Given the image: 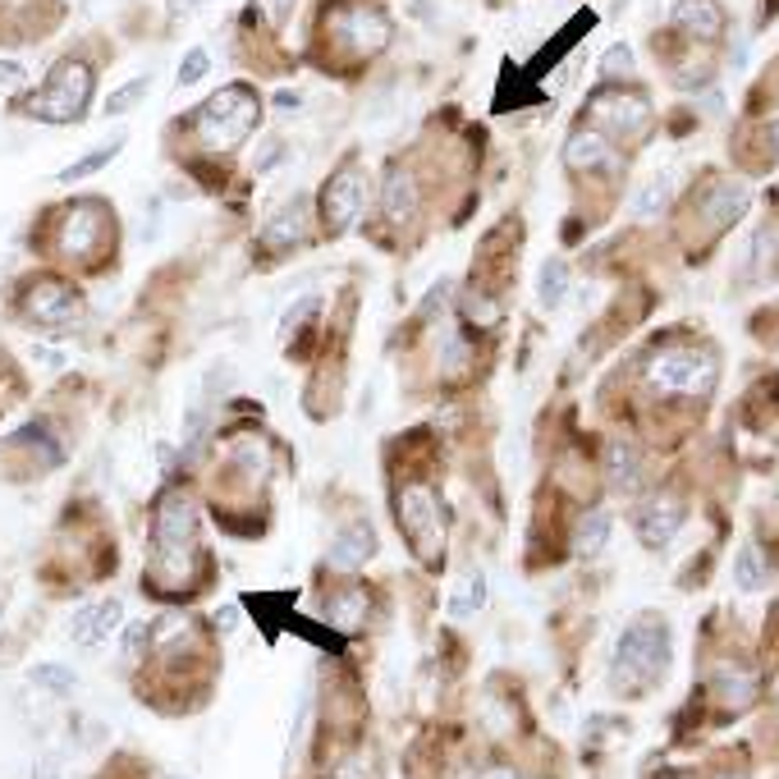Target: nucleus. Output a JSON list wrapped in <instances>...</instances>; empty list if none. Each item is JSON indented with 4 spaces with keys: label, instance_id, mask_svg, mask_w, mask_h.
I'll list each match as a JSON object with an SVG mask.
<instances>
[{
    "label": "nucleus",
    "instance_id": "1",
    "mask_svg": "<svg viewBox=\"0 0 779 779\" xmlns=\"http://www.w3.org/2000/svg\"><path fill=\"white\" fill-rule=\"evenodd\" d=\"M198 550V500L189 491H166L152 518V582L166 591L189 587Z\"/></svg>",
    "mask_w": 779,
    "mask_h": 779
},
{
    "label": "nucleus",
    "instance_id": "2",
    "mask_svg": "<svg viewBox=\"0 0 779 779\" xmlns=\"http://www.w3.org/2000/svg\"><path fill=\"white\" fill-rule=\"evenodd\" d=\"M665 665H670V623L660 615H638L633 623L623 628V638L615 647V660H610V683L619 692H633V688H651Z\"/></svg>",
    "mask_w": 779,
    "mask_h": 779
},
{
    "label": "nucleus",
    "instance_id": "3",
    "mask_svg": "<svg viewBox=\"0 0 779 779\" xmlns=\"http://www.w3.org/2000/svg\"><path fill=\"white\" fill-rule=\"evenodd\" d=\"M257 120H262V97L248 83H226L198 110V138L207 152H234V147H243V138L257 129Z\"/></svg>",
    "mask_w": 779,
    "mask_h": 779
},
{
    "label": "nucleus",
    "instance_id": "4",
    "mask_svg": "<svg viewBox=\"0 0 779 779\" xmlns=\"http://www.w3.org/2000/svg\"><path fill=\"white\" fill-rule=\"evenodd\" d=\"M642 377L656 395H688V399H701L711 395L716 381H720V362L716 353L707 349H660L647 358Z\"/></svg>",
    "mask_w": 779,
    "mask_h": 779
},
{
    "label": "nucleus",
    "instance_id": "5",
    "mask_svg": "<svg viewBox=\"0 0 779 779\" xmlns=\"http://www.w3.org/2000/svg\"><path fill=\"white\" fill-rule=\"evenodd\" d=\"M92 83H97V73H92L88 60H60V64L47 73L42 92L28 101V116H32V120H47V124H73V120H83L88 97H92Z\"/></svg>",
    "mask_w": 779,
    "mask_h": 779
},
{
    "label": "nucleus",
    "instance_id": "6",
    "mask_svg": "<svg viewBox=\"0 0 779 779\" xmlns=\"http://www.w3.org/2000/svg\"><path fill=\"white\" fill-rule=\"evenodd\" d=\"M326 28H330V42H336L344 56H358V60H372L377 51L390 47V37H395L390 14L377 10V6H362V0L330 6Z\"/></svg>",
    "mask_w": 779,
    "mask_h": 779
},
{
    "label": "nucleus",
    "instance_id": "7",
    "mask_svg": "<svg viewBox=\"0 0 779 779\" xmlns=\"http://www.w3.org/2000/svg\"><path fill=\"white\" fill-rule=\"evenodd\" d=\"M587 129L606 133L610 142H638L651 129V101L642 92H623V88H601L587 101Z\"/></svg>",
    "mask_w": 779,
    "mask_h": 779
},
{
    "label": "nucleus",
    "instance_id": "8",
    "mask_svg": "<svg viewBox=\"0 0 779 779\" xmlns=\"http://www.w3.org/2000/svg\"><path fill=\"white\" fill-rule=\"evenodd\" d=\"M399 523L408 532V546L418 550L422 565H440V546H445V528H440V505L427 487H403L399 496Z\"/></svg>",
    "mask_w": 779,
    "mask_h": 779
},
{
    "label": "nucleus",
    "instance_id": "9",
    "mask_svg": "<svg viewBox=\"0 0 779 779\" xmlns=\"http://www.w3.org/2000/svg\"><path fill=\"white\" fill-rule=\"evenodd\" d=\"M23 317L32 326H47V330H69V326H79L83 303H79V293L60 280H32L23 289Z\"/></svg>",
    "mask_w": 779,
    "mask_h": 779
},
{
    "label": "nucleus",
    "instance_id": "10",
    "mask_svg": "<svg viewBox=\"0 0 779 779\" xmlns=\"http://www.w3.org/2000/svg\"><path fill=\"white\" fill-rule=\"evenodd\" d=\"M362 198H367V179L362 170H340V174H330L326 179V189H321V220H326V230L330 234H344L353 220L362 216Z\"/></svg>",
    "mask_w": 779,
    "mask_h": 779
},
{
    "label": "nucleus",
    "instance_id": "11",
    "mask_svg": "<svg viewBox=\"0 0 779 779\" xmlns=\"http://www.w3.org/2000/svg\"><path fill=\"white\" fill-rule=\"evenodd\" d=\"M683 518H688V505H683V496H675V491H656V496H647V500L638 505L633 523H638V537H642V546L660 550V546H670V541L679 537Z\"/></svg>",
    "mask_w": 779,
    "mask_h": 779
},
{
    "label": "nucleus",
    "instance_id": "12",
    "mask_svg": "<svg viewBox=\"0 0 779 779\" xmlns=\"http://www.w3.org/2000/svg\"><path fill=\"white\" fill-rule=\"evenodd\" d=\"M748 202H752L748 183H738V179H716V183H707V193L697 198L701 226H707L711 234H720V230H729L733 220L748 211Z\"/></svg>",
    "mask_w": 779,
    "mask_h": 779
},
{
    "label": "nucleus",
    "instance_id": "13",
    "mask_svg": "<svg viewBox=\"0 0 779 779\" xmlns=\"http://www.w3.org/2000/svg\"><path fill=\"white\" fill-rule=\"evenodd\" d=\"M106 202H73L69 211H64V220H60V243H64V252H73V257H88V252H97V243L106 239V211H101Z\"/></svg>",
    "mask_w": 779,
    "mask_h": 779
},
{
    "label": "nucleus",
    "instance_id": "14",
    "mask_svg": "<svg viewBox=\"0 0 779 779\" xmlns=\"http://www.w3.org/2000/svg\"><path fill=\"white\" fill-rule=\"evenodd\" d=\"M675 28L688 37V42L716 47L720 37L729 32V19L720 10V0H679V6H675Z\"/></svg>",
    "mask_w": 779,
    "mask_h": 779
},
{
    "label": "nucleus",
    "instance_id": "15",
    "mask_svg": "<svg viewBox=\"0 0 779 779\" xmlns=\"http://www.w3.org/2000/svg\"><path fill=\"white\" fill-rule=\"evenodd\" d=\"M757 692H761V683H757V675L748 670V665H733V660L716 665V675H711V697H716V707H720V711H748L752 701H757Z\"/></svg>",
    "mask_w": 779,
    "mask_h": 779
},
{
    "label": "nucleus",
    "instance_id": "16",
    "mask_svg": "<svg viewBox=\"0 0 779 779\" xmlns=\"http://www.w3.org/2000/svg\"><path fill=\"white\" fill-rule=\"evenodd\" d=\"M565 166L569 170H619V147L606 138V133H597V129H578V133H569V142H565Z\"/></svg>",
    "mask_w": 779,
    "mask_h": 779
},
{
    "label": "nucleus",
    "instance_id": "17",
    "mask_svg": "<svg viewBox=\"0 0 779 779\" xmlns=\"http://www.w3.org/2000/svg\"><path fill=\"white\" fill-rule=\"evenodd\" d=\"M308 234V198H289L284 207H276V216L267 220V230H262V243L276 248V252H289V248H299Z\"/></svg>",
    "mask_w": 779,
    "mask_h": 779
},
{
    "label": "nucleus",
    "instance_id": "18",
    "mask_svg": "<svg viewBox=\"0 0 779 779\" xmlns=\"http://www.w3.org/2000/svg\"><path fill=\"white\" fill-rule=\"evenodd\" d=\"M606 477H610V487L619 496H642V455H638V445H628V440H615L610 450H606Z\"/></svg>",
    "mask_w": 779,
    "mask_h": 779
},
{
    "label": "nucleus",
    "instance_id": "19",
    "mask_svg": "<svg viewBox=\"0 0 779 779\" xmlns=\"http://www.w3.org/2000/svg\"><path fill=\"white\" fill-rule=\"evenodd\" d=\"M120 619H124V606H120V601H101V606H92V610H79V615H73L69 633H73V642L97 647V642H106L110 633H116Z\"/></svg>",
    "mask_w": 779,
    "mask_h": 779
},
{
    "label": "nucleus",
    "instance_id": "20",
    "mask_svg": "<svg viewBox=\"0 0 779 779\" xmlns=\"http://www.w3.org/2000/svg\"><path fill=\"white\" fill-rule=\"evenodd\" d=\"M381 207H386L390 220H408V216L418 211V179H413V170H390Z\"/></svg>",
    "mask_w": 779,
    "mask_h": 779
},
{
    "label": "nucleus",
    "instance_id": "21",
    "mask_svg": "<svg viewBox=\"0 0 779 779\" xmlns=\"http://www.w3.org/2000/svg\"><path fill=\"white\" fill-rule=\"evenodd\" d=\"M372 550H377L372 528H367V523H353V528L336 541V550H330V565H340V569H362L367 560H372Z\"/></svg>",
    "mask_w": 779,
    "mask_h": 779
},
{
    "label": "nucleus",
    "instance_id": "22",
    "mask_svg": "<svg viewBox=\"0 0 779 779\" xmlns=\"http://www.w3.org/2000/svg\"><path fill=\"white\" fill-rule=\"evenodd\" d=\"M606 541H610V509H587L573 528V550L582 560H591V555L606 550Z\"/></svg>",
    "mask_w": 779,
    "mask_h": 779
},
{
    "label": "nucleus",
    "instance_id": "23",
    "mask_svg": "<svg viewBox=\"0 0 779 779\" xmlns=\"http://www.w3.org/2000/svg\"><path fill=\"white\" fill-rule=\"evenodd\" d=\"M569 289H573L569 262H565V257H550V262L541 267V280H537V299H541V308H546V312H555V308H565V299H569Z\"/></svg>",
    "mask_w": 779,
    "mask_h": 779
},
{
    "label": "nucleus",
    "instance_id": "24",
    "mask_svg": "<svg viewBox=\"0 0 779 779\" xmlns=\"http://www.w3.org/2000/svg\"><path fill=\"white\" fill-rule=\"evenodd\" d=\"M733 582H738V591H761L770 582V565H766V555H761L757 541H743V550H738Z\"/></svg>",
    "mask_w": 779,
    "mask_h": 779
},
{
    "label": "nucleus",
    "instance_id": "25",
    "mask_svg": "<svg viewBox=\"0 0 779 779\" xmlns=\"http://www.w3.org/2000/svg\"><path fill=\"white\" fill-rule=\"evenodd\" d=\"M670 193H675V183H670V174H656L647 189L633 198V216L638 220H656L665 207H670Z\"/></svg>",
    "mask_w": 779,
    "mask_h": 779
},
{
    "label": "nucleus",
    "instance_id": "26",
    "mask_svg": "<svg viewBox=\"0 0 779 779\" xmlns=\"http://www.w3.org/2000/svg\"><path fill=\"white\" fill-rule=\"evenodd\" d=\"M120 147H124V138H110L106 147H97V152L79 157V161H73L69 170H60V183H73V179H88V174H97L101 166H110V161H116V152H120Z\"/></svg>",
    "mask_w": 779,
    "mask_h": 779
},
{
    "label": "nucleus",
    "instance_id": "27",
    "mask_svg": "<svg viewBox=\"0 0 779 779\" xmlns=\"http://www.w3.org/2000/svg\"><path fill=\"white\" fill-rule=\"evenodd\" d=\"M487 601V578L481 573H472L468 582H459L455 587V597H450V615L455 619H468V615H477V606Z\"/></svg>",
    "mask_w": 779,
    "mask_h": 779
},
{
    "label": "nucleus",
    "instance_id": "28",
    "mask_svg": "<svg viewBox=\"0 0 779 779\" xmlns=\"http://www.w3.org/2000/svg\"><path fill=\"white\" fill-rule=\"evenodd\" d=\"M633 47H623V42H615L606 56H601V83H619V79H633Z\"/></svg>",
    "mask_w": 779,
    "mask_h": 779
},
{
    "label": "nucleus",
    "instance_id": "29",
    "mask_svg": "<svg viewBox=\"0 0 779 779\" xmlns=\"http://www.w3.org/2000/svg\"><path fill=\"white\" fill-rule=\"evenodd\" d=\"M450 293H455V280H436V284L422 293V303H418V321L431 326V321L440 317V308L450 303Z\"/></svg>",
    "mask_w": 779,
    "mask_h": 779
},
{
    "label": "nucleus",
    "instance_id": "30",
    "mask_svg": "<svg viewBox=\"0 0 779 779\" xmlns=\"http://www.w3.org/2000/svg\"><path fill=\"white\" fill-rule=\"evenodd\" d=\"M32 683H42L47 692L69 697V692H73V670H64V665H37V670H32Z\"/></svg>",
    "mask_w": 779,
    "mask_h": 779
},
{
    "label": "nucleus",
    "instance_id": "31",
    "mask_svg": "<svg viewBox=\"0 0 779 779\" xmlns=\"http://www.w3.org/2000/svg\"><path fill=\"white\" fill-rule=\"evenodd\" d=\"M207 69H211V56H207L202 47H193L189 56H183V64H179V73H174V83H179V88H193L198 79H207Z\"/></svg>",
    "mask_w": 779,
    "mask_h": 779
},
{
    "label": "nucleus",
    "instance_id": "32",
    "mask_svg": "<svg viewBox=\"0 0 779 779\" xmlns=\"http://www.w3.org/2000/svg\"><path fill=\"white\" fill-rule=\"evenodd\" d=\"M463 312H468L472 326H496V321H500V303H496V299H481L477 289L463 299Z\"/></svg>",
    "mask_w": 779,
    "mask_h": 779
},
{
    "label": "nucleus",
    "instance_id": "33",
    "mask_svg": "<svg viewBox=\"0 0 779 779\" xmlns=\"http://www.w3.org/2000/svg\"><path fill=\"white\" fill-rule=\"evenodd\" d=\"M142 92H147V79H133V83H124L116 97H110L101 110H106V116H124V110H133L142 101Z\"/></svg>",
    "mask_w": 779,
    "mask_h": 779
},
{
    "label": "nucleus",
    "instance_id": "34",
    "mask_svg": "<svg viewBox=\"0 0 779 779\" xmlns=\"http://www.w3.org/2000/svg\"><path fill=\"white\" fill-rule=\"evenodd\" d=\"M293 6H299V0H257V14H262V23H271V28H284Z\"/></svg>",
    "mask_w": 779,
    "mask_h": 779
},
{
    "label": "nucleus",
    "instance_id": "35",
    "mask_svg": "<svg viewBox=\"0 0 779 779\" xmlns=\"http://www.w3.org/2000/svg\"><path fill=\"white\" fill-rule=\"evenodd\" d=\"M459 779H518L509 766H481V770H472V775H459Z\"/></svg>",
    "mask_w": 779,
    "mask_h": 779
},
{
    "label": "nucleus",
    "instance_id": "36",
    "mask_svg": "<svg viewBox=\"0 0 779 779\" xmlns=\"http://www.w3.org/2000/svg\"><path fill=\"white\" fill-rule=\"evenodd\" d=\"M0 83H23V64H0Z\"/></svg>",
    "mask_w": 779,
    "mask_h": 779
},
{
    "label": "nucleus",
    "instance_id": "37",
    "mask_svg": "<svg viewBox=\"0 0 779 779\" xmlns=\"http://www.w3.org/2000/svg\"><path fill=\"white\" fill-rule=\"evenodd\" d=\"M766 133H770V157H779V120H775Z\"/></svg>",
    "mask_w": 779,
    "mask_h": 779
},
{
    "label": "nucleus",
    "instance_id": "38",
    "mask_svg": "<svg viewBox=\"0 0 779 779\" xmlns=\"http://www.w3.org/2000/svg\"><path fill=\"white\" fill-rule=\"evenodd\" d=\"M716 779H748V775H733V770H725V775H716Z\"/></svg>",
    "mask_w": 779,
    "mask_h": 779
},
{
    "label": "nucleus",
    "instance_id": "39",
    "mask_svg": "<svg viewBox=\"0 0 779 779\" xmlns=\"http://www.w3.org/2000/svg\"><path fill=\"white\" fill-rule=\"evenodd\" d=\"M47 779H56V775H47Z\"/></svg>",
    "mask_w": 779,
    "mask_h": 779
}]
</instances>
